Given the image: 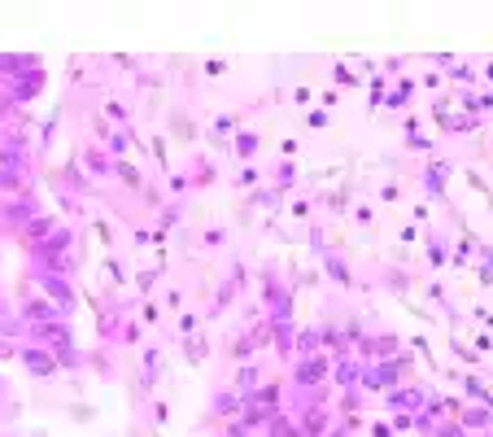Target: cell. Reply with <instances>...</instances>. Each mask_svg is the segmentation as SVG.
Listing matches in <instances>:
<instances>
[{
  "mask_svg": "<svg viewBox=\"0 0 493 437\" xmlns=\"http://www.w3.org/2000/svg\"><path fill=\"white\" fill-rule=\"evenodd\" d=\"M332 367H336V359L327 350H319V354H306V359L292 367V385H297V390H315V385H323L327 376H332Z\"/></svg>",
  "mask_w": 493,
  "mask_h": 437,
  "instance_id": "6da1fadb",
  "label": "cell"
},
{
  "mask_svg": "<svg viewBox=\"0 0 493 437\" xmlns=\"http://www.w3.org/2000/svg\"><path fill=\"white\" fill-rule=\"evenodd\" d=\"M18 354H22V363H26L31 376H40V381L57 376V354H53V350H44V346H22Z\"/></svg>",
  "mask_w": 493,
  "mask_h": 437,
  "instance_id": "7a4b0ae2",
  "label": "cell"
},
{
  "mask_svg": "<svg viewBox=\"0 0 493 437\" xmlns=\"http://www.w3.org/2000/svg\"><path fill=\"white\" fill-rule=\"evenodd\" d=\"M40 289L57 298V311H61V315L75 311V284L65 280V276H48V271H40Z\"/></svg>",
  "mask_w": 493,
  "mask_h": 437,
  "instance_id": "3957f363",
  "label": "cell"
},
{
  "mask_svg": "<svg viewBox=\"0 0 493 437\" xmlns=\"http://www.w3.org/2000/svg\"><path fill=\"white\" fill-rule=\"evenodd\" d=\"M9 101H36V96L44 92V70H31V75H18L9 79Z\"/></svg>",
  "mask_w": 493,
  "mask_h": 437,
  "instance_id": "277c9868",
  "label": "cell"
},
{
  "mask_svg": "<svg viewBox=\"0 0 493 437\" xmlns=\"http://www.w3.org/2000/svg\"><path fill=\"white\" fill-rule=\"evenodd\" d=\"M240 407H244V394H236V390H219L210 398V411L219 420H240Z\"/></svg>",
  "mask_w": 493,
  "mask_h": 437,
  "instance_id": "5b68a950",
  "label": "cell"
},
{
  "mask_svg": "<svg viewBox=\"0 0 493 437\" xmlns=\"http://www.w3.org/2000/svg\"><path fill=\"white\" fill-rule=\"evenodd\" d=\"M267 323H271V346L284 354V359H292V346H297V337H292V332H297V328H292L288 319H267Z\"/></svg>",
  "mask_w": 493,
  "mask_h": 437,
  "instance_id": "8992f818",
  "label": "cell"
},
{
  "mask_svg": "<svg viewBox=\"0 0 493 437\" xmlns=\"http://www.w3.org/2000/svg\"><path fill=\"white\" fill-rule=\"evenodd\" d=\"M489 411H493V407H485V402H476V407H467V402H463L454 420H458L463 429H489Z\"/></svg>",
  "mask_w": 493,
  "mask_h": 437,
  "instance_id": "52a82bcc",
  "label": "cell"
},
{
  "mask_svg": "<svg viewBox=\"0 0 493 437\" xmlns=\"http://www.w3.org/2000/svg\"><path fill=\"white\" fill-rule=\"evenodd\" d=\"M423 394L419 390H389V411H419Z\"/></svg>",
  "mask_w": 493,
  "mask_h": 437,
  "instance_id": "ba28073f",
  "label": "cell"
},
{
  "mask_svg": "<svg viewBox=\"0 0 493 437\" xmlns=\"http://www.w3.org/2000/svg\"><path fill=\"white\" fill-rule=\"evenodd\" d=\"M446 175H450V167H441V162H432V167L423 171V184H428V197H446Z\"/></svg>",
  "mask_w": 493,
  "mask_h": 437,
  "instance_id": "9c48e42d",
  "label": "cell"
},
{
  "mask_svg": "<svg viewBox=\"0 0 493 437\" xmlns=\"http://www.w3.org/2000/svg\"><path fill=\"white\" fill-rule=\"evenodd\" d=\"M302 433H306V437H323V433H327V411H323V407H310V411L302 415Z\"/></svg>",
  "mask_w": 493,
  "mask_h": 437,
  "instance_id": "30bf717a",
  "label": "cell"
},
{
  "mask_svg": "<svg viewBox=\"0 0 493 437\" xmlns=\"http://www.w3.org/2000/svg\"><path fill=\"white\" fill-rule=\"evenodd\" d=\"M323 267H327V276H332L336 284H345V289L354 284V271L345 267V258H341V254H327V258H323Z\"/></svg>",
  "mask_w": 493,
  "mask_h": 437,
  "instance_id": "8fae6325",
  "label": "cell"
},
{
  "mask_svg": "<svg viewBox=\"0 0 493 437\" xmlns=\"http://www.w3.org/2000/svg\"><path fill=\"white\" fill-rule=\"evenodd\" d=\"M267 437H306V433H302V424H292V420L271 415V420H267Z\"/></svg>",
  "mask_w": 493,
  "mask_h": 437,
  "instance_id": "7c38bea8",
  "label": "cell"
},
{
  "mask_svg": "<svg viewBox=\"0 0 493 437\" xmlns=\"http://www.w3.org/2000/svg\"><path fill=\"white\" fill-rule=\"evenodd\" d=\"M262 385V371L253 367V363H244L240 371H236V394H249V390H258Z\"/></svg>",
  "mask_w": 493,
  "mask_h": 437,
  "instance_id": "4fadbf2b",
  "label": "cell"
},
{
  "mask_svg": "<svg viewBox=\"0 0 493 437\" xmlns=\"http://www.w3.org/2000/svg\"><path fill=\"white\" fill-rule=\"evenodd\" d=\"M157 376H162V350L149 346V350H144V385H153Z\"/></svg>",
  "mask_w": 493,
  "mask_h": 437,
  "instance_id": "5bb4252c",
  "label": "cell"
},
{
  "mask_svg": "<svg viewBox=\"0 0 493 437\" xmlns=\"http://www.w3.org/2000/svg\"><path fill=\"white\" fill-rule=\"evenodd\" d=\"M432 437H467V429L458 424V420L450 415V420H437V429H432Z\"/></svg>",
  "mask_w": 493,
  "mask_h": 437,
  "instance_id": "9a60e30c",
  "label": "cell"
},
{
  "mask_svg": "<svg viewBox=\"0 0 493 437\" xmlns=\"http://www.w3.org/2000/svg\"><path fill=\"white\" fill-rule=\"evenodd\" d=\"M236 153L240 158H253L258 153V132H236Z\"/></svg>",
  "mask_w": 493,
  "mask_h": 437,
  "instance_id": "2e32d148",
  "label": "cell"
},
{
  "mask_svg": "<svg viewBox=\"0 0 493 437\" xmlns=\"http://www.w3.org/2000/svg\"><path fill=\"white\" fill-rule=\"evenodd\" d=\"M428 258H432V267H446V245H441V240H428Z\"/></svg>",
  "mask_w": 493,
  "mask_h": 437,
  "instance_id": "e0dca14e",
  "label": "cell"
},
{
  "mask_svg": "<svg viewBox=\"0 0 493 437\" xmlns=\"http://www.w3.org/2000/svg\"><path fill=\"white\" fill-rule=\"evenodd\" d=\"M306 127H315V132H319V127H327V114H323V109H315V114H306Z\"/></svg>",
  "mask_w": 493,
  "mask_h": 437,
  "instance_id": "ac0fdd59",
  "label": "cell"
},
{
  "mask_svg": "<svg viewBox=\"0 0 493 437\" xmlns=\"http://www.w3.org/2000/svg\"><path fill=\"white\" fill-rule=\"evenodd\" d=\"M105 114H109V118H118V123H127V109H123L118 101H109V105H105Z\"/></svg>",
  "mask_w": 493,
  "mask_h": 437,
  "instance_id": "d6986e66",
  "label": "cell"
},
{
  "mask_svg": "<svg viewBox=\"0 0 493 437\" xmlns=\"http://www.w3.org/2000/svg\"><path fill=\"white\" fill-rule=\"evenodd\" d=\"M13 354H18V346H13L9 337H0V359H13Z\"/></svg>",
  "mask_w": 493,
  "mask_h": 437,
  "instance_id": "ffe728a7",
  "label": "cell"
},
{
  "mask_svg": "<svg viewBox=\"0 0 493 437\" xmlns=\"http://www.w3.org/2000/svg\"><path fill=\"white\" fill-rule=\"evenodd\" d=\"M371 437H393V429L389 424H371Z\"/></svg>",
  "mask_w": 493,
  "mask_h": 437,
  "instance_id": "44dd1931",
  "label": "cell"
},
{
  "mask_svg": "<svg viewBox=\"0 0 493 437\" xmlns=\"http://www.w3.org/2000/svg\"><path fill=\"white\" fill-rule=\"evenodd\" d=\"M36 437H40V433H36Z\"/></svg>",
  "mask_w": 493,
  "mask_h": 437,
  "instance_id": "7402d4cb",
  "label": "cell"
}]
</instances>
